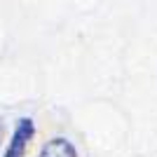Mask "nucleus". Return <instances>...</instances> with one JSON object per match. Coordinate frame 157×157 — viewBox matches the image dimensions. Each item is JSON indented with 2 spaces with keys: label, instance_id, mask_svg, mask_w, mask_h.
Returning <instances> with one entry per match:
<instances>
[{
  "label": "nucleus",
  "instance_id": "nucleus-1",
  "mask_svg": "<svg viewBox=\"0 0 157 157\" xmlns=\"http://www.w3.org/2000/svg\"><path fill=\"white\" fill-rule=\"evenodd\" d=\"M31 136H33V122L31 120H21L17 124V129H14V136L10 141V150H7L5 157H21L28 141H31Z\"/></svg>",
  "mask_w": 157,
  "mask_h": 157
},
{
  "label": "nucleus",
  "instance_id": "nucleus-2",
  "mask_svg": "<svg viewBox=\"0 0 157 157\" xmlns=\"http://www.w3.org/2000/svg\"><path fill=\"white\" fill-rule=\"evenodd\" d=\"M40 157H75V148H73L71 141H66V138H52V141L42 148Z\"/></svg>",
  "mask_w": 157,
  "mask_h": 157
}]
</instances>
